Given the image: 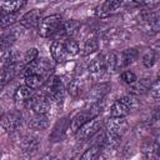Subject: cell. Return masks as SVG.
Listing matches in <instances>:
<instances>
[{
	"mask_svg": "<svg viewBox=\"0 0 160 160\" xmlns=\"http://www.w3.org/2000/svg\"><path fill=\"white\" fill-rule=\"evenodd\" d=\"M101 126H102V120H101L99 116L92 118L91 120H89L86 124H84V125L75 132L76 139H78L79 141H86V140L91 139L98 131H100Z\"/></svg>",
	"mask_w": 160,
	"mask_h": 160,
	"instance_id": "obj_4",
	"label": "cell"
},
{
	"mask_svg": "<svg viewBox=\"0 0 160 160\" xmlns=\"http://www.w3.org/2000/svg\"><path fill=\"white\" fill-rule=\"evenodd\" d=\"M92 118H96L94 114H92V111L89 109L88 111H81V112H78L72 119H71V121H70V124H69V131L71 132V134H75L84 124H86L89 120H91Z\"/></svg>",
	"mask_w": 160,
	"mask_h": 160,
	"instance_id": "obj_12",
	"label": "cell"
},
{
	"mask_svg": "<svg viewBox=\"0 0 160 160\" xmlns=\"http://www.w3.org/2000/svg\"><path fill=\"white\" fill-rule=\"evenodd\" d=\"M154 141L160 146V129H158V130H156L155 136H154Z\"/></svg>",
	"mask_w": 160,
	"mask_h": 160,
	"instance_id": "obj_38",
	"label": "cell"
},
{
	"mask_svg": "<svg viewBox=\"0 0 160 160\" xmlns=\"http://www.w3.org/2000/svg\"><path fill=\"white\" fill-rule=\"evenodd\" d=\"M51 71H52V64L48 59L42 58V59H35L34 61L25 65L21 74L24 78L29 75H34L45 82L51 76Z\"/></svg>",
	"mask_w": 160,
	"mask_h": 160,
	"instance_id": "obj_1",
	"label": "cell"
},
{
	"mask_svg": "<svg viewBox=\"0 0 160 160\" xmlns=\"http://www.w3.org/2000/svg\"><path fill=\"white\" fill-rule=\"evenodd\" d=\"M38 55H39V52H38V50H36L35 48L26 50V52L24 54L22 61L20 62V64H21V66H25V65H28L29 62H31V61H34L35 59H38Z\"/></svg>",
	"mask_w": 160,
	"mask_h": 160,
	"instance_id": "obj_31",
	"label": "cell"
},
{
	"mask_svg": "<svg viewBox=\"0 0 160 160\" xmlns=\"http://www.w3.org/2000/svg\"><path fill=\"white\" fill-rule=\"evenodd\" d=\"M156 76H158V79H160V70L158 71V74H156Z\"/></svg>",
	"mask_w": 160,
	"mask_h": 160,
	"instance_id": "obj_40",
	"label": "cell"
},
{
	"mask_svg": "<svg viewBox=\"0 0 160 160\" xmlns=\"http://www.w3.org/2000/svg\"><path fill=\"white\" fill-rule=\"evenodd\" d=\"M26 106L30 108L36 114H48L50 110V99L46 95H34L28 102Z\"/></svg>",
	"mask_w": 160,
	"mask_h": 160,
	"instance_id": "obj_5",
	"label": "cell"
},
{
	"mask_svg": "<svg viewBox=\"0 0 160 160\" xmlns=\"http://www.w3.org/2000/svg\"><path fill=\"white\" fill-rule=\"evenodd\" d=\"M80 28V24L75 20H68V21H62L59 30L56 31V34L54 35V38L58 39H68V38H72L78 30Z\"/></svg>",
	"mask_w": 160,
	"mask_h": 160,
	"instance_id": "obj_9",
	"label": "cell"
},
{
	"mask_svg": "<svg viewBox=\"0 0 160 160\" xmlns=\"http://www.w3.org/2000/svg\"><path fill=\"white\" fill-rule=\"evenodd\" d=\"M20 149L24 154H34L36 152L38 148H39V142L36 140V138L26 135L20 140Z\"/></svg>",
	"mask_w": 160,
	"mask_h": 160,
	"instance_id": "obj_19",
	"label": "cell"
},
{
	"mask_svg": "<svg viewBox=\"0 0 160 160\" xmlns=\"http://www.w3.org/2000/svg\"><path fill=\"white\" fill-rule=\"evenodd\" d=\"M121 79L126 82V84H134L138 79H136V75L132 72V71H122L121 72Z\"/></svg>",
	"mask_w": 160,
	"mask_h": 160,
	"instance_id": "obj_36",
	"label": "cell"
},
{
	"mask_svg": "<svg viewBox=\"0 0 160 160\" xmlns=\"http://www.w3.org/2000/svg\"><path fill=\"white\" fill-rule=\"evenodd\" d=\"M126 120L125 118H120V116H111L106 121V131L110 132H118L121 134L122 130H125L126 128Z\"/></svg>",
	"mask_w": 160,
	"mask_h": 160,
	"instance_id": "obj_16",
	"label": "cell"
},
{
	"mask_svg": "<svg viewBox=\"0 0 160 160\" xmlns=\"http://www.w3.org/2000/svg\"><path fill=\"white\" fill-rule=\"evenodd\" d=\"M106 71H108V70H106V64H105V58H104V55L95 58V59L90 62V65L88 66L89 76H90L91 79H95V80L99 79V78H101Z\"/></svg>",
	"mask_w": 160,
	"mask_h": 160,
	"instance_id": "obj_10",
	"label": "cell"
},
{
	"mask_svg": "<svg viewBox=\"0 0 160 160\" xmlns=\"http://www.w3.org/2000/svg\"><path fill=\"white\" fill-rule=\"evenodd\" d=\"M120 5H122V0H105L96 10V15L99 18H106L114 10H116Z\"/></svg>",
	"mask_w": 160,
	"mask_h": 160,
	"instance_id": "obj_15",
	"label": "cell"
},
{
	"mask_svg": "<svg viewBox=\"0 0 160 160\" xmlns=\"http://www.w3.org/2000/svg\"><path fill=\"white\" fill-rule=\"evenodd\" d=\"M130 111H131V110L129 109V106H128L124 101H121L120 99L116 100V101L111 105V108H110V115H111V116L125 118Z\"/></svg>",
	"mask_w": 160,
	"mask_h": 160,
	"instance_id": "obj_24",
	"label": "cell"
},
{
	"mask_svg": "<svg viewBox=\"0 0 160 160\" xmlns=\"http://www.w3.org/2000/svg\"><path fill=\"white\" fill-rule=\"evenodd\" d=\"M154 48H155L156 50H159V51H160V40H159L158 42H155V45H154Z\"/></svg>",
	"mask_w": 160,
	"mask_h": 160,
	"instance_id": "obj_39",
	"label": "cell"
},
{
	"mask_svg": "<svg viewBox=\"0 0 160 160\" xmlns=\"http://www.w3.org/2000/svg\"><path fill=\"white\" fill-rule=\"evenodd\" d=\"M50 51H51L52 59L56 62H65L70 58H72L70 55V52L68 51V49H66V45H65L64 39H58V40L52 41L51 48H50Z\"/></svg>",
	"mask_w": 160,
	"mask_h": 160,
	"instance_id": "obj_6",
	"label": "cell"
},
{
	"mask_svg": "<svg viewBox=\"0 0 160 160\" xmlns=\"http://www.w3.org/2000/svg\"><path fill=\"white\" fill-rule=\"evenodd\" d=\"M121 140V134L118 132H110L105 130V139L102 142V149L104 150H114L119 146Z\"/></svg>",
	"mask_w": 160,
	"mask_h": 160,
	"instance_id": "obj_20",
	"label": "cell"
},
{
	"mask_svg": "<svg viewBox=\"0 0 160 160\" xmlns=\"http://www.w3.org/2000/svg\"><path fill=\"white\" fill-rule=\"evenodd\" d=\"M29 126L31 129H35V130L46 129L49 126V119H48L46 114H36V112H34V115L29 120Z\"/></svg>",
	"mask_w": 160,
	"mask_h": 160,
	"instance_id": "obj_22",
	"label": "cell"
},
{
	"mask_svg": "<svg viewBox=\"0 0 160 160\" xmlns=\"http://www.w3.org/2000/svg\"><path fill=\"white\" fill-rule=\"evenodd\" d=\"M26 0H1V12L2 14H11L18 12L24 5Z\"/></svg>",
	"mask_w": 160,
	"mask_h": 160,
	"instance_id": "obj_21",
	"label": "cell"
},
{
	"mask_svg": "<svg viewBox=\"0 0 160 160\" xmlns=\"http://www.w3.org/2000/svg\"><path fill=\"white\" fill-rule=\"evenodd\" d=\"M16 36L12 34V32H9V34H4L2 38H1V51H6L10 49V46L14 44Z\"/></svg>",
	"mask_w": 160,
	"mask_h": 160,
	"instance_id": "obj_29",
	"label": "cell"
},
{
	"mask_svg": "<svg viewBox=\"0 0 160 160\" xmlns=\"http://www.w3.org/2000/svg\"><path fill=\"white\" fill-rule=\"evenodd\" d=\"M21 124H22V116L19 112H11V114L9 112L1 118V125L9 132L16 131L21 126Z\"/></svg>",
	"mask_w": 160,
	"mask_h": 160,
	"instance_id": "obj_11",
	"label": "cell"
},
{
	"mask_svg": "<svg viewBox=\"0 0 160 160\" xmlns=\"http://www.w3.org/2000/svg\"><path fill=\"white\" fill-rule=\"evenodd\" d=\"M144 29L149 34H155L160 31V15L148 14L144 19Z\"/></svg>",
	"mask_w": 160,
	"mask_h": 160,
	"instance_id": "obj_18",
	"label": "cell"
},
{
	"mask_svg": "<svg viewBox=\"0 0 160 160\" xmlns=\"http://www.w3.org/2000/svg\"><path fill=\"white\" fill-rule=\"evenodd\" d=\"M110 88H111V86H110L109 82H99V84L94 85V86L89 90V92L86 94V98H85L86 101H88V102H91V104H95V102L102 100L104 96L109 92Z\"/></svg>",
	"mask_w": 160,
	"mask_h": 160,
	"instance_id": "obj_7",
	"label": "cell"
},
{
	"mask_svg": "<svg viewBox=\"0 0 160 160\" xmlns=\"http://www.w3.org/2000/svg\"><path fill=\"white\" fill-rule=\"evenodd\" d=\"M65 130H69V125H68V119H62L60 120V122L56 124L52 134H51V138L54 139V141L56 140H60L65 132Z\"/></svg>",
	"mask_w": 160,
	"mask_h": 160,
	"instance_id": "obj_27",
	"label": "cell"
},
{
	"mask_svg": "<svg viewBox=\"0 0 160 160\" xmlns=\"http://www.w3.org/2000/svg\"><path fill=\"white\" fill-rule=\"evenodd\" d=\"M150 95L155 99H160V79H158L155 82L151 84L150 86Z\"/></svg>",
	"mask_w": 160,
	"mask_h": 160,
	"instance_id": "obj_35",
	"label": "cell"
},
{
	"mask_svg": "<svg viewBox=\"0 0 160 160\" xmlns=\"http://www.w3.org/2000/svg\"><path fill=\"white\" fill-rule=\"evenodd\" d=\"M125 39H126V35L121 29H111L104 35V40L108 44H111L114 41H116L119 44V42L124 41Z\"/></svg>",
	"mask_w": 160,
	"mask_h": 160,
	"instance_id": "obj_25",
	"label": "cell"
},
{
	"mask_svg": "<svg viewBox=\"0 0 160 160\" xmlns=\"http://www.w3.org/2000/svg\"><path fill=\"white\" fill-rule=\"evenodd\" d=\"M138 55H139V52L134 48L125 49L121 52L116 54V68H118V70H121V69L131 65L138 59Z\"/></svg>",
	"mask_w": 160,
	"mask_h": 160,
	"instance_id": "obj_8",
	"label": "cell"
},
{
	"mask_svg": "<svg viewBox=\"0 0 160 160\" xmlns=\"http://www.w3.org/2000/svg\"><path fill=\"white\" fill-rule=\"evenodd\" d=\"M62 22V19L60 15H50L44 19L38 25V32L42 38H52L56 31L59 30L60 25Z\"/></svg>",
	"mask_w": 160,
	"mask_h": 160,
	"instance_id": "obj_3",
	"label": "cell"
},
{
	"mask_svg": "<svg viewBox=\"0 0 160 160\" xmlns=\"http://www.w3.org/2000/svg\"><path fill=\"white\" fill-rule=\"evenodd\" d=\"M150 86H151L150 79L142 78V79H140L139 81L136 80L134 84H131L130 91H131V94H134V95H141V94H145L146 91H149V90H150Z\"/></svg>",
	"mask_w": 160,
	"mask_h": 160,
	"instance_id": "obj_23",
	"label": "cell"
},
{
	"mask_svg": "<svg viewBox=\"0 0 160 160\" xmlns=\"http://www.w3.org/2000/svg\"><path fill=\"white\" fill-rule=\"evenodd\" d=\"M99 49V41H98V39L96 38H89V39H86V41H85V44H84V55H90V54H92V52H95L96 50Z\"/></svg>",
	"mask_w": 160,
	"mask_h": 160,
	"instance_id": "obj_28",
	"label": "cell"
},
{
	"mask_svg": "<svg viewBox=\"0 0 160 160\" xmlns=\"http://www.w3.org/2000/svg\"><path fill=\"white\" fill-rule=\"evenodd\" d=\"M15 19H16V12H11V14H2V16H1V28H2V29H5L6 26H9V25L14 24Z\"/></svg>",
	"mask_w": 160,
	"mask_h": 160,
	"instance_id": "obj_34",
	"label": "cell"
},
{
	"mask_svg": "<svg viewBox=\"0 0 160 160\" xmlns=\"http://www.w3.org/2000/svg\"><path fill=\"white\" fill-rule=\"evenodd\" d=\"M42 94L46 95L50 100H54V101H60L62 100L64 98V94H65V89H64V85L61 82V80L55 76V75H51L42 85Z\"/></svg>",
	"mask_w": 160,
	"mask_h": 160,
	"instance_id": "obj_2",
	"label": "cell"
},
{
	"mask_svg": "<svg viewBox=\"0 0 160 160\" xmlns=\"http://www.w3.org/2000/svg\"><path fill=\"white\" fill-rule=\"evenodd\" d=\"M19 66L21 68V64H19V62L9 64V65H4L2 66V71H1V88H4L10 80L14 79V76L19 71Z\"/></svg>",
	"mask_w": 160,
	"mask_h": 160,
	"instance_id": "obj_17",
	"label": "cell"
},
{
	"mask_svg": "<svg viewBox=\"0 0 160 160\" xmlns=\"http://www.w3.org/2000/svg\"><path fill=\"white\" fill-rule=\"evenodd\" d=\"M155 59H156V54L154 50H148L142 58H141V61L144 64L145 68H151L154 64H155Z\"/></svg>",
	"mask_w": 160,
	"mask_h": 160,
	"instance_id": "obj_30",
	"label": "cell"
},
{
	"mask_svg": "<svg viewBox=\"0 0 160 160\" xmlns=\"http://www.w3.org/2000/svg\"><path fill=\"white\" fill-rule=\"evenodd\" d=\"M102 149V145H92L85 150V152L81 155V160H94V159H98L100 156V152H101Z\"/></svg>",
	"mask_w": 160,
	"mask_h": 160,
	"instance_id": "obj_26",
	"label": "cell"
},
{
	"mask_svg": "<svg viewBox=\"0 0 160 160\" xmlns=\"http://www.w3.org/2000/svg\"><path fill=\"white\" fill-rule=\"evenodd\" d=\"M51 1H61V0H51Z\"/></svg>",
	"mask_w": 160,
	"mask_h": 160,
	"instance_id": "obj_41",
	"label": "cell"
},
{
	"mask_svg": "<svg viewBox=\"0 0 160 160\" xmlns=\"http://www.w3.org/2000/svg\"><path fill=\"white\" fill-rule=\"evenodd\" d=\"M40 21H41V11L38 9H34L28 11L25 15H22V18L20 19V25L26 29H31L38 26Z\"/></svg>",
	"mask_w": 160,
	"mask_h": 160,
	"instance_id": "obj_13",
	"label": "cell"
},
{
	"mask_svg": "<svg viewBox=\"0 0 160 160\" xmlns=\"http://www.w3.org/2000/svg\"><path fill=\"white\" fill-rule=\"evenodd\" d=\"M32 96H34V89L26 84L19 86L14 92V100L16 104H26Z\"/></svg>",
	"mask_w": 160,
	"mask_h": 160,
	"instance_id": "obj_14",
	"label": "cell"
},
{
	"mask_svg": "<svg viewBox=\"0 0 160 160\" xmlns=\"http://www.w3.org/2000/svg\"><path fill=\"white\" fill-rule=\"evenodd\" d=\"M120 100H121V101H124V102L129 106V109H130V110H134V109H136V108L139 106V101H138V99H136V96H135L134 94L125 95V96H122Z\"/></svg>",
	"mask_w": 160,
	"mask_h": 160,
	"instance_id": "obj_33",
	"label": "cell"
},
{
	"mask_svg": "<svg viewBox=\"0 0 160 160\" xmlns=\"http://www.w3.org/2000/svg\"><path fill=\"white\" fill-rule=\"evenodd\" d=\"M142 1L144 0H122V4L128 6H140Z\"/></svg>",
	"mask_w": 160,
	"mask_h": 160,
	"instance_id": "obj_37",
	"label": "cell"
},
{
	"mask_svg": "<svg viewBox=\"0 0 160 160\" xmlns=\"http://www.w3.org/2000/svg\"><path fill=\"white\" fill-rule=\"evenodd\" d=\"M64 41H65L66 49H68V51L70 52V55H71V56H75V55H78V54H79V45H78V42H76L72 38L64 39Z\"/></svg>",
	"mask_w": 160,
	"mask_h": 160,
	"instance_id": "obj_32",
	"label": "cell"
}]
</instances>
